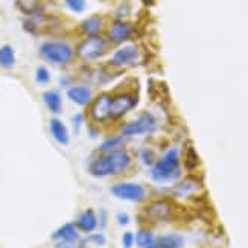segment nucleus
Here are the masks:
<instances>
[{
    "label": "nucleus",
    "instance_id": "obj_13",
    "mask_svg": "<svg viewBox=\"0 0 248 248\" xmlns=\"http://www.w3.org/2000/svg\"><path fill=\"white\" fill-rule=\"evenodd\" d=\"M66 94H67L69 101H72L73 104H77L79 107H85V108L89 107V104L92 102L93 96H94L93 89L89 84H84V82L73 84L70 87H67Z\"/></svg>",
    "mask_w": 248,
    "mask_h": 248
},
{
    "label": "nucleus",
    "instance_id": "obj_25",
    "mask_svg": "<svg viewBox=\"0 0 248 248\" xmlns=\"http://www.w3.org/2000/svg\"><path fill=\"white\" fill-rule=\"evenodd\" d=\"M198 165H200V160H198V155L195 153V149H193L192 146H187L186 153H185V166L189 170H192V169H195Z\"/></svg>",
    "mask_w": 248,
    "mask_h": 248
},
{
    "label": "nucleus",
    "instance_id": "obj_14",
    "mask_svg": "<svg viewBox=\"0 0 248 248\" xmlns=\"http://www.w3.org/2000/svg\"><path fill=\"white\" fill-rule=\"evenodd\" d=\"M89 174L94 178L113 177L110 161L105 153H98L94 155V158H92L90 165H89Z\"/></svg>",
    "mask_w": 248,
    "mask_h": 248
},
{
    "label": "nucleus",
    "instance_id": "obj_11",
    "mask_svg": "<svg viewBox=\"0 0 248 248\" xmlns=\"http://www.w3.org/2000/svg\"><path fill=\"white\" fill-rule=\"evenodd\" d=\"M58 28V18L47 14H35L29 16L25 21V29L31 34H49Z\"/></svg>",
    "mask_w": 248,
    "mask_h": 248
},
{
    "label": "nucleus",
    "instance_id": "obj_20",
    "mask_svg": "<svg viewBox=\"0 0 248 248\" xmlns=\"http://www.w3.org/2000/svg\"><path fill=\"white\" fill-rule=\"evenodd\" d=\"M43 102L52 114H60L62 111V96L58 90H46L41 94Z\"/></svg>",
    "mask_w": 248,
    "mask_h": 248
},
{
    "label": "nucleus",
    "instance_id": "obj_34",
    "mask_svg": "<svg viewBox=\"0 0 248 248\" xmlns=\"http://www.w3.org/2000/svg\"><path fill=\"white\" fill-rule=\"evenodd\" d=\"M55 248H75L72 242H55Z\"/></svg>",
    "mask_w": 248,
    "mask_h": 248
},
{
    "label": "nucleus",
    "instance_id": "obj_28",
    "mask_svg": "<svg viewBox=\"0 0 248 248\" xmlns=\"http://www.w3.org/2000/svg\"><path fill=\"white\" fill-rule=\"evenodd\" d=\"M87 242H92V244L98 245V247H104L107 244V238H105V234L94 232V233H90V238H89Z\"/></svg>",
    "mask_w": 248,
    "mask_h": 248
},
{
    "label": "nucleus",
    "instance_id": "obj_23",
    "mask_svg": "<svg viewBox=\"0 0 248 248\" xmlns=\"http://www.w3.org/2000/svg\"><path fill=\"white\" fill-rule=\"evenodd\" d=\"M124 143H125V137L124 136H121V134L111 136L108 139H105L104 142L99 145L98 153H110V151H113V149L122 148Z\"/></svg>",
    "mask_w": 248,
    "mask_h": 248
},
{
    "label": "nucleus",
    "instance_id": "obj_6",
    "mask_svg": "<svg viewBox=\"0 0 248 248\" xmlns=\"http://www.w3.org/2000/svg\"><path fill=\"white\" fill-rule=\"evenodd\" d=\"M158 126L157 117L149 113V111H143L140 113L136 119L129 121L126 124H124L121 126V136H124L125 139L128 137H137V136H145V134H151L154 133Z\"/></svg>",
    "mask_w": 248,
    "mask_h": 248
},
{
    "label": "nucleus",
    "instance_id": "obj_21",
    "mask_svg": "<svg viewBox=\"0 0 248 248\" xmlns=\"http://www.w3.org/2000/svg\"><path fill=\"white\" fill-rule=\"evenodd\" d=\"M16 6L20 13H23L25 16H35L41 14L45 5H43V0H16Z\"/></svg>",
    "mask_w": 248,
    "mask_h": 248
},
{
    "label": "nucleus",
    "instance_id": "obj_19",
    "mask_svg": "<svg viewBox=\"0 0 248 248\" xmlns=\"http://www.w3.org/2000/svg\"><path fill=\"white\" fill-rule=\"evenodd\" d=\"M183 245H185V238L181 234L169 233V234L158 236L146 248H183Z\"/></svg>",
    "mask_w": 248,
    "mask_h": 248
},
{
    "label": "nucleus",
    "instance_id": "obj_16",
    "mask_svg": "<svg viewBox=\"0 0 248 248\" xmlns=\"http://www.w3.org/2000/svg\"><path fill=\"white\" fill-rule=\"evenodd\" d=\"M104 29H105V18L101 14L89 16L79 23V32L84 37L101 35Z\"/></svg>",
    "mask_w": 248,
    "mask_h": 248
},
{
    "label": "nucleus",
    "instance_id": "obj_35",
    "mask_svg": "<svg viewBox=\"0 0 248 248\" xmlns=\"http://www.w3.org/2000/svg\"><path fill=\"white\" fill-rule=\"evenodd\" d=\"M77 248H89V247H87V244H85V242H82V244H79Z\"/></svg>",
    "mask_w": 248,
    "mask_h": 248
},
{
    "label": "nucleus",
    "instance_id": "obj_7",
    "mask_svg": "<svg viewBox=\"0 0 248 248\" xmlns=\"http://www.w3.org/2000/svg\"><path fill=\"white\" fill-rule=\"evenodd\" d=\"M139 102V94L134 90H119L113 93L111 98V114L110 119L113 124L122 121L124 117L136 108Z\"/></svg>",
    "mask_w": 248,
    "mask_h": 248
},
{
    "label": "nucleus",
    "instance_id": "obj_9",
    "mask_svg": "<svg viewBox=\"0 0 248 248\" xmlns=\"http://www.w3.org/2000/svg\"><path fill=\"white\" fill-rule=\"evenodd\" d=\"M142 53L136 45H125L117 47L110 58V64L114 69H125V67H134L140 62Z\"/></svg>",
    "mask_w": 248,
    "mask_h": 248
},
{
    "label": "nucleus",
    "instance_id": "obj_2",
    "mask_svg": "<svg viewBox=\"0 0 248 248\" xmlns=\"http://www.w3.org/2000/svg\"><path fill=\"white\" fill-rule=\"evenodd\" d=\"M40 57L55 66H67L77 58V50L69 41L49 40L40 46Z\"/></svg>",
    "mask_w": 248,
    "mask_h": 248
},
{
    "label": "nucleus",
    "instance_id": "obj_1",
    "mask_svg": "<svg viewBox=\"0 0 248 248\" xmlns=\"http://www.w3.org/2000/svg\"><path fill=\"white\" fill-rule=\"evenodd\" d=\"M181 174L180 166V153L178 149H168L160 160L151 165L149 177L155 183H169L175 181Z\"/></svg>",
    "mask_w": 248,
    "mask_h": 248
},
{
    "label": "nucleus",
    "instance_id": "obj_31",
    "mask_svg": "<svg viewBox=\"0 0 248 248\" xmlns=\"http://www.w3.org/2000/svg\"><path fill=\"white\" fill-rule=\"evenodd\" d=\"M116 219H117V224L122 225V227H125V225H128V224H129V221H131V218H129V215H128L126 212H119V213H117Z\"/></svg>",
    "mask_w": 248,
    "mask_h": 248
},
{
    "label": "nucleus",
    "instance_id": "obj_26",
    "mask_svg": "<svg viewBox=\"0 0 248 248\" xmlns=\"http://www.w3.org/2000/svg\"><path fill=\"white\" fill-rule=\"evenodd\" d=\"M64 3L75 14H81L87 8V0H64Z\"/></svg>",
    "mask_w": 248,
    "mask_h": 248
},
{
    "label": "nucleus",
    "instance_id": "obj_8",
    "mask_svg": "<svg viewBox=\"0 0 248 248\" xmlns=\"http://www.w3.org/2000/svg\"><path fill=\"white\" fill-rule=\"evenodd\" d=\"M134 35V26L124 18H113L105 28V37L111 46H119L126 43Z\"/></svg>",
    "mask_w": 248,
    "mask_h": 248
},
{
    "label": "nucleus",
    "instance_id": "obj_22",
    "mask_svg": "<svg viewBox=\"0 0 248 248\" xmlns=\"http://www.w3.org/2000/svg\"><path fill=\"white\" fill-rule=\"evenodd\" d=\"M16 66V52L13 46L3 45L0 47V67L2 69H13Z\"/></svg>",
    "mask_w": 248,
    "mask_h": 248
},
{
    "label": "nucleus",
    "instance_id": "obj_17",
    "mask_svg": "<svg viewBox=\"0 0 248 248\" xmlns=\"http://www.w3.org/2000/svg\"><path fill=\"white\" fill-rule=\"evenodd\" d=\"M52 241L55 242H72V244H77L78 238H79V230L77 227L75 222H66L62 224L60 229H57L50 234Z\"/></svg>",
    "mask_w": 248,
    "mask_h": 248
},
{
    "label": "nucleus",
    "instance_id": "obj_24",
    "mask_svg": "<svg viewBox=\"0 0 248 248\" xmlns=\"http://www.w3.org/2000/svg\"><path fill=\"white\" fill-rule=\"evenodd\" d=\"M154 239H155V236L153 232L148 230V229H142V230H139L136 234V245L139 248H146L148 245L153 244Z\"/></svg>",
    "mask_w": 248,
    "mask_h": 248
},
{
    "label": "nucleus",
    "instance_id": "obj_30",
    "mask_svg": "<svg viewBox=\"0 0 248 248\" xmlns=\"http://www.w3.org/2000/svg\"><path fill=\"white\" fill-rule=\"evenodd\" d=\"M140 158L143 160L145 165H153L154 163V154L149 149H142L140 151Z\"/></svg>",
    "mask_w": 248,
    "mask_h": 248
},
{
    "label": "nucleus",
    "instance_id": "obj_18",
    "mask_svg": "<svg viewBox=\"0 0 248 248\" xmlns=\"http://www.w3.org/2000/svg\"><path fill=\"white\" fill-rule=\"evenodd\" d=\"M49 131H50L53 140H55L58 145H61V146L69 145V142H70L69 129L61 119H58V117H52L49 121Z\"/></svg>",
    "mask_w": 248,
    "mask_h": 248
},
{
    "label": "nucleus",
    "instance_id": "obj_10",
    "mask_svg": "<svg viewBox=\"0 0 248 248\" xmlns=\"http://www.w3.org/2000/svg\"><path fill=\"white\" fill-rule=\"evenodd\" d=\"M110 192L116 198L125 200V201H133V202L143 201L146 197V189L142 185H139V183H134V181L114 183V185L110 187Z\"/></svg>",
    "mask_w": 248,
    "mask_h": 248
},
{
    "label": "nucleus",
    "instance_id": "obj_12",
    "mask_svg": "<svg viewBox=\"0 0 248 248\" xmlns=\"http://www.w3.org/2000/svg\"><path fill=\"white\" fill-rule=\"evenodd\" d=\"M105 154H107V157H108L113 177L125 174V172L129 169V166H131V161H133L131 154H129L124 146L113 149V151H110V153H105Z\"/></svg>",
    "mask_w": 248,
    "mask_h": 248
},
{
    "label": "nucleus",
    "instance_id": "obj_5",
    "mask_svg": "<svg viewBox=\"0 0 248 248\" xmlns=\"http://www.w3.org/2000/svg\"><path fill=\"white\" fill-rule=\"evenodd\" d=\"M174 217V206L169 200H154L148 202L140 212V221L143 224H158L170 221Z\"/></svg>",
    "mask_w": 248,
    "mask_h": 248
},
{
    "label": "nucleus",
    "instance_id": "obj_27",
    "mask_svg": "<svg viewBox=\"0 0 248 248\" xmlns=\"http://www.w3.org/2000/svg\"><path fill=\"white\" fill-rule=\"evenodd\" d=\"M35 81L37 84H47L50 81V72L46 66H40L35 70Z\"/></svg>",
    "mask_w": 248,
    "mask_h": 248
},
{
    "label": "nucleus",
    "instance_id": "obj_3",
    "mask_svg": "<svg viewBox=\"0 0 248 248\" xmlns=\"http://www.w3.org/2000/svg\"><path fill=\"white\" fill-rule=\"evenodd\" d=\"M110 41L107 40L105 35H92L84 37L75 50H77V58H79L84 62H94L101 58H104L110 50Z\"/></svg>",
    "mask_w": 248,
    "mask_h": 248
},
{
    "label": "nucleus",
    "instance_id": "obj_32",
    "mask_svg": "<svg viewBox=\"0 0 248 248\" xmlns=\"http://www.w3.org/2000/svg\"><path fill=\"white\" fill-rule=\"evenodd\" d=\"M72 122H73V126H75V129H78L81 128V125H82V122H84V114L82 113H77L73 117H72Z\"/></svg>",
    "mask_w": 248,
    "mask_h": 248
},
{
    "label": "nucleus",
    "instance_id": "obj_4",
    "mask_svg": "<svg viewBox=\"0 0 248 248\" xmlns=\"http://www.w3.org/2000/svg\"><path fill=\"white\" fill-rule=\"evenodd\" d=\"M111 98L113 93L110 92H101L96 96H93L92 102L87 107V114L89 119L93 125H107L111 122L110 114H111Z\"/></svg>",
    "mask_w": 248,
    "mask_h": 248
},
{
    "label": "nucleus",
    "instance_id": "obj_33",
    "mask_svg": "<svg viewBox=\"0 0 248 248\" xmlns=\"http://www.w3.org/2000/svg\"><path fill=\"white\" fill-rule=\"evenodd\" d=\"M98 221H99V227H105V225H107V212L105 210H101L99 212Z\"/></svg>",
    "mask_w": 248,
    "mask_h": 248
},
{
    "label": "nucleus",
    "instance_id": "obj_29",
    "mask_svg": "<svg viewBox=\"0 0 248 248\" xmlns=\"http://www.w3.org/2000/svg\"><path fill=\"white\" fill-rule=\"evenodd\" d=\"M136 244V234L133 232H125L122 234V245L124 248H131Z\"/></svg>",
    "mask_w": 248,
    "mask_h": 248
},
{
    "label": "nucleus",
    "instance_id": "obj_15",
    "mask_svg": "<svg viewBox=\"0 0 248 248\" xmlns=\"http://www.w3.org/2000/svg\"><path fill=\"white\" fill-rule=\"evenodd\" d=\"M77 227L81 233H94L99 229V221H98V213H96L93 209H85L82 212H79L77 221Z\"/></svg>",
    "mask_w": 248,
    "mask_h": 248
}]
</instances>
